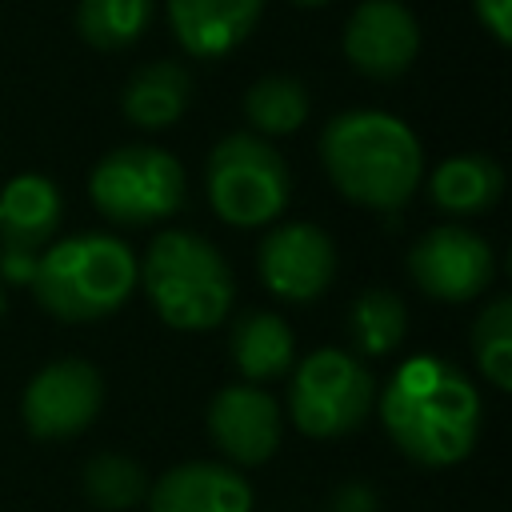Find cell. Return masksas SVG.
I'll return each mask as SVG.
<instances>
[{"mask_svg":"<svg viewBox=\"0 0 512 512\" xmlns=\"http://www.w3.org/2000/svg\"><path fill=\"white\" fill-rule=\"evenodd\" d=\"M380 420L404 460L420 468H448L476 448L484 428V400L456 364L412 356L388 376Z\"/></svg>","mask_w":512,"mask_h":512,"instance_id":"cell-1","label":"cell"},{"mask_svg":"<svg viewBox=\"0 0 512 512\" xmlns=\"http://www.w3.org/2000/svg\"><path fill=\"white\" fill-rule=\"evenodd\" d=\"M320 160L336 192L372 212L404 208L424 176L416 132L380 108L336 112L320 132Z\"/></svg>","mask_w":512,"mask_h":512,"instance_id":"cell-2","label":"cell"},{"mask_svg":"<svg viewBox=\"0 0 512 512\" xmlns=\"http://www.w3.org/2000/svg\"><path fill=\"white\" fill-rule=\"evenodd\" d=\"M28 284L48 316L92 324L128 304L136 288V252L112 232H76L40 252Z\"/></svg>","mask_w":512,"mask_h":512,"instance_id":"cell-3","label":"cell"},{"mask_svg":"<svg viewBox=\"0 0 512 512\" xmlns=\"http://www.w3.org/2000/svg\"><path fill=\"white\" fill-rule=\"evenodd\" d=\"M136 284L156 316L176 332H212L224 324L236 284L220 248L196 232L164 228L136 260Z\"/></svg>","mask_w":512,"mask_h":512,"instance_id":"cell-4","label":"cell"},{"mask_svg":"<svg viewBox=\"0 0 512 512\" xmlns=\"http://www.w3.org/2000/svg\"><path fill=\"white\" fill-rule=\"evenodd\" d=\"M204 192L212 212L232 228H264L280 220L292 196L284 156L256 132H232L216 140L204 164Z\"/></svg>","mask_w":512,"mask_h":512,"instance_id":"cell-5","label":"cell"},{"mask_svg":"<svg viewBox=\"0 0 512 512\" xmlns=\"http://www.w3.org/2000/svg\"><path fill=\"white\" fill-rule=\"evenodd\" d=\"M88 196L104 220L144 228L184 208L188 180L172 152L156 144H120L88 172Z\"/></svg>","mask_w":512,"mask_h":512,"instance_id":"cell-6","label":"cell"},{"mask_svg":"<svg viewBox=\"0 0 512 512\" xmlns=\"http://www.w3.org/2000/svg\"><path fill=\"white\" fill-rule=\"evenodd\" d=\"M376 408V380L368 364L348 348H316L292 364L288 412L312 440H336L356 432Z\"/></svg>","mask_w":512,"mask_h":512,"instance_id":"cell-7","label":"cell"},{"mask_svg":"<svg viewBox=\"0 0 512 512\" xmlns=\"http://www.w3.org/2000/svg\"><path fill=\"white\" fill-rule=\"evenodd\" d=\"M408 276L424 296L444 304H464L488 292L496 276V256L480 232L464 224H436L412 244Z\"/></svg>","mask_w":512,"mask_h":512,"instance_id":"cell-8","label":"cell"},{"mask_svg":"<svg viewBox=\"0 0 512 512\" xmlns=\"http://www.w3.org/2000/svg\"><path fill=\"white\" fill-rule=\"evenodd\" d=\"M104 404V376L96 372V364L64 356L44 364L20 396V416L24 428L36 440H68L80 436Z\"/></svg>","mask_w":512,"mask_h":512,"instance_id":"cell-9","label":"cell"},{"mask_svg":"<svg viewBox=\"0 0 512 512\" xmlns=\"http://www.w3.org/2000/svg\"><path fill=\"white\" fill-rule=\"evenodd\" d=\"M64 220L60 188L40 172H20L0 188V280L28 284L44 244Z\"/></svg>","mask_w":512,"mask_h":512,"instance_id":"cell-10","label":"cell"},{"mask_svg":"<svg viewBox=\"0 0 512 512\" xmlns=\"http://www.w3.org/2000/svg\"><path fill=\"white\" fill-rule=\"evenodd\" d=\"M256 272L276 300L312 304L328 292V284L336 276V244L312 220L276 224L260 240Z\"/></svg>","mask_w":512,"mask_h":512,"instance_id":"cell-11","label":"cell"},{"mask_svg":"<svg viewBox=\"0 0 512 512\" xmlns=\"http://www.w3.org/2000/svg\"><path fill=\"white\" fill-rule=\"evenodd\" d=\"M340 52L364 80H400L420 56V24L404 0H360L344 20Z\"/></svg>","mask_w":512,"mask_h":512,"instance_id":"cell-12","label":"cell"},{"mask_svg":"<svg viewBox=\"0 0 512 512\" xmlns=\"http://www.w3.org/2000/svg\"><path fill=\"white\" fill-rule=\"evenodd\" d=\"M208 436L224 452V460L240 468L264 464L284 436L280 404L260 384H224L208 400Z\"/></svg>","mask_w":512,"mask_h":512,"instance_id":"cell-13","label":"cell"},{"mask_svg":"<svg viewBox=\"0 0 512 512\" xmlns=\"http://www.w3.org/2000/svg\"><path fill=\"white\" fill-rule=\"evenodd\" d=\"M148 512H252V484L220 460H188L148 484Z\"/></svg>","mask_w":512,"mask_h":512,"instance_id":"cell-14","label":"cell"},{"mask_svg":"<svg viewBox=\"0 0 512 512\" xmlns=\"http://www.w3.org/2000/svg\"><path fill=\"white\" fill-rule=\"evenodd\" d=\"M164 12L192 60H220L256 32L264 0H164Z\"/></svg>","mask_w":512,"mask_h":512,"instance_id":"cell-15","label":"cell"},{"mask_svg":"<svg viewBox=\"0 0 512 512\" xmlns=\"http://www.w3.org/2000/svg\"><path fill=\"white\" fill-rule=\"evenodd\" d=\"M192 104V76L184 64L176 60H152L140 64L124 92H120V112L128 124L144 128V132H160L172 128Z\"/></svg>","mask_w":512,"mask_h":512,"instance_id":"cell-16","label":"cell"},{"mask_svg":"<svg viewBox=\"0 0 512 512\" xmlns=\"http://www.w3.org/2000/svg\"><path fill=\"white\" fill-rule=\"evenodd\" d=\"M228 352L236 372L248 384H268L292 372L296 364V336L284 316L276 312H244L228 332Z\"/></svg>","mask_w":512,"mask_h":512,"instance_id":"cell-17","label":"cell"},{"mask_svg":"<svg viewBox=\"0 0 512 512\" xmlns=\"http://www.w3.org/2000/svg\"><path fill=\"white\" fill-rule=\"evenodd\" d=\"M428 192L448 216H480L504 196V168L484 152H460L436 164Z\"/></svg>","mask_w":512,"mask_h":512,"instance_id":"cell-18","label":"cell"},{"mask_svg":"<svg viewBox=\"0 0 512 512\" xmlns=\"http://www.w3.org/2000/svg\"><path fill=\"white\" fill-rule=\"evenodd\" d=\"M408 336V308L392 288H364L348 308V340L352 352L364 356H388Z\"/></svg>","mask_w":512,"mask_h":512,"instance_id":"cell-19","label":"cell"},{"mask_svg":"<svg viewBox=\"0 0 512 512\" xmlns=\"http://www.w3.org/2000/svg\"><path fill=\"white\" fill-rule=\"evenodd\" d=\"M308 112H312L308 88L284 72H268L256 84H248V92H244V120L264 140L268 136H292L296 128H304Z\"/></svg>","mask_w":512,"mask_h":512,"instance_id":"cell-20","label":"cell"},{"mask_svg":"<svg viewBox=\"0 0 512 512\" xmlns=\"http://www.w3.org/2000/svg\"><path fill=\"white\" fill-rule=\"evenodd\" d=\"M156 0H76V32L96 52L136 44L152 24Z\"/></svg>","mask_w":512,"mask_h":512,"instance_id":"cell-21","label":"cell"},{"mask_svg":"<svg viewBox=\"0 0 512 512\" xmlns=\"http://www.w3.org/2000/svg\"><path fill=\"white\" fill-rule=\"evenodd\" d=\"M80 488H84L88 504H96L104 512H124L148 496V476L124 452H96L80 472Z\"/></svg>","mask_w":512,"mask_h":512,"instance_id":"cell-22","label":"cell"},{"mask_svg":"<svg viewBox=\"0 0 512 512\" xmlns=\"http://www.w3.org/2000/svg\"><path fill=\"white\" fill-rule=\"evenodd\" d=\"M472 356L480 364V376L496 392L512 388V300L508 296H496L480 308L472 324Z\"/></svg>","mask_w":512,"mask_h":512,"instance_id":"cell-23","label":"cell"},{"mask_svg":"<svg viewBox=\"0 0 512 512\" xmlns=\"http://www.w3.org/2000/svg\"><path fill=\"white\" fill-rule=\"evenodd\" d=\"M472 12L496 44H512V0H472Z\"/></svg>","mask_w":512,"mask_h":512,"instance_id":"cell-24","label":"cell"},{"mask_svg":"<svg viewBox=\"0 0 512 512\" xmlns=\"http://www.w3.org/2000/svg\"><path fill=\"white\" fill-rule=\"evenodd\" d=\"M328 512H376V492L368 484H360V480H348V484H340L332 492Z\"/></svg>","mask_w":512,"mask_h":512,"instance_id":"cell-25","label":"cell"},{"mask_svg":"<svg viewBox=\"0 0 512 512\" xmlns=\"http://www.w3.org/2000/svg\"><path fill=\"white\" fill-rule=\"evenodd\" d=\"M292 4H300V8H320V4H328V0H292Z\"/></svg>","mask_w":512,"mask_h":512,"instance_id":"cell-26","label":"cell"},{"mask_svg":"<svg viewBox=\"0 0 512 512\" xmlns=\"http://www.w3.org/2000/svg\"><path fill=\"white\" fill-rule=\"evenodd\" d=\"M4 308H8V296H4V280H0V316H4Z\"/></svg>","mask_w":512,"mask_h":512,"instance_id":"cell-27","label":"cell"}]
</instances>
